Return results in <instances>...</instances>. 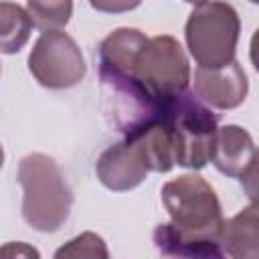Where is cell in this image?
Segmentation results:
<instances>
[{"label": "cell", "mask_w": 259, "mask_h": 259, "mask_svg": "<svg viewBox=\"0 0 259 259\" xmlns=\"http://www.w3.org/2000/svg\"><path fill=\"white\" fill-rule=\"evenodd\" d=\"M32 20L28 12L14 2H0V53L14 55L30 38Z\"/></svg>", "instance_id": "cell-11"}, {"label": "cell", "mask_w": 259, "mask_h": 259, "mask_svg": "<svg viewBox=\"0 0 259 259\" xmlns=\"http://www.w3.org/2000/svg\"><path fill=\"white\" fill-rule=\"evenodd\" d=\"M55 257L57 259H63V257H101V259H107L109 251H107V247L99 235L87 231V233H81L79 237L71 239L61 249H57Z\"/></svg>", "instance_id": "cell-13"}, {"label": "cell", "mask_w": 259, "mask_h": 259, "mask_svg": "<svg viewBox=\"0 0 259 259\" xmlns=\"http://www.w3.org/2000/svg\"><path fill=\"white\" fill-rule=\"evenodd\" d=\"M221 249L223 255L235 259H255L259 255V235H257V206L255 200L239 214L223 221L221 229Z\"/></svg>", "instance_id": "cell-10"}, {"label": "cell", "mask_w": 259, "mask_h": 259, "mask_svg": "<svg viewBox=\"0 0 259 259\" xmlns=\"http://www.w3.org/2000/svg\"><path fill=\"white\" fill-rule=\"evenodd\" d=\"M251 2H257V0H251Z\"/></svg>", "instance_id": "cell-18"}, {"label": "cell", "mask_w": 259, "mask_h": 259, "mask_svg": "<svg viewBox=\"0 0 259 259\" xmlns=\"http://www.w3.org/2000/svg\"><path fill=\"white\" fill-rule=\"evenodd\" d=\"M239 32V14L225 0H206L196 4L184 26L188 53L198 67L208 69L235 61Z\"/></svg>", "instance_id": "cell-3"}, {"label": "cell", "mask_w": 259, "mask_h": 259, "mask_svg": "<svg viewBox=\"0 0 259 259\" xmlns=\"http://www.w3.org/2000/svg\"><path fill=\"white\" fill-rule=\"evenodd\" d=\"M91 8L105 14H123L130 10H136L142 0H89Z\"/></svg>", "instance_id": "cell-14"}, {"label": "cell", "mask_w": 259, "mask_h": 259, "mask_svg": "<svg viewBox=\"0 0 259 259\" xmlns=\"http://www.w3.org/2000/svg\"><path fill=\"white\" fill-rule=\"evenodd\" d=\"M2 164H4V148L0 144V168H2Z\"/></svg>", "instance_id": "cell-16"}, {"label": "cell", "mask_w": 259, "mask_h": 259, "mask_svg": "<svg viewBox=\"0 0 259 259\" xmlns=\"http://www.w3.org/2000/svg\"><path fill=\"white\" fill-rule=\"evenodd\" d=\"M184 2H188V4H202V2H206V0H184Z\"/></svg>", "instance_id": "cell-17"}, {"label": "cell", "mask_w": 259, "mask_h": 259, "mask_svg": "<svg viewBox=\"0 0 259 259\" xmlns=\"http://www.w3.org/2000/svg\"><path fill=\"white\" fill-rule=\"evenodd\" d=\"M249 91V81L243 67L231 61L223 67H198L194 71V95L214 109L239 107Z\"/></svg>", "instance_id": "cell-7"}, {"label": "cell", "mask_w": 259, "mask_h": 259, "mask_svg": "<svg viewBox=\"0 0 259 259\" xmlns=\"http://www.w3.org/2000/svg\"><path fill=\"white\" fill-rule=\"evenodd\" d=\"M28 71L47 89H69L83 81L87 65L73 36L49 30L36 38L28 55Z\"/></svg>", "instance_id": "cell-5"}, {"label": "cell", "mask_w": 259, "mask_h": 259, "mask_svg": "<svg viewBox=\"0 0 259 259\" xmlns=\"http://www.w3.org/2000/svg\"><path fill=\"white\" fill-rule=\"evenodd\" d=\"M174 150V164L200 170L212 158L217 138V113H212L194 93L176 95L164 113Z\"/></svg>", "instance_id": "cell-4"}, {"label": "cell", "mask_w": 259, "mask_h": 259, "mask_svg": "<svg viewBox=\"0 0 259 259\" xmlns=\"http://www.w3.org/2000/svg\"><path fill=\"white\" fill-rule=\"evenodd\" d=\"M212 164L225 176L249 180V196H255V174H257V148L251 134L239 125L227 123L217 127Z\"/></svg>", "instance_id": "cell-6"}, {"label": "cell", "mask_w": 259, "mask_h": 259, "mask_svg": "<svg viewBox=\"0 0 259 259\" xmlns=\"http://www.w3.org/2000/svg\"><path fill=\"white\" fill-rule=\"evenodd\" d=\"M125 142L134 144L152 172H168L174 166L172 136L166 117L148 121L125 134Z\"/></svg>", "instance_id": "cell-9"}, {"label": "cell", "mask_w": 259, "mask_h": 259, "mask_svg": "<svg viewBox=\"0 0 259 259\" xmlns=\"http://www.w3.org/2000/svg\"><path fill=\"white\" fill-rule=\"evenodd\" d=\"M170 223L158 225L154 245L166 257H223V210L214 188L198 174H182L162 186Z\"/></svg>", "instance_id": "cell-1"}, {"label": "cell", "mask_w": 259, "mask_h": 259, "mask_svg": "<svg viewBox=\"0 0 259 259\" xmlns=\"http://www.w3.org/2000/svg\"><path fill=\"white\" fill-rule=\"evenodd\" d=\"M148 166L140 152L130 142H119L101 152L95 162V174L99 182L113 192H127L144 182Z\"/></svg>", "instance_id": "cell-8"}, {"label": "cell", "mask_w": 259, "mask_h": 259, "mask_svg": "<svg viewBox=\"0 0 259 259\" xmlns=\"http://www.w3.org/2000/svg\"><path fill=\"white\" fill-rule=\"evenodd\" d=\"M18 184L24 221L40 233L59 231L73 206V192L59 164L47 154L32 152L18 164Z\"/></svg>", "instance_id": "cell-2"}, {"label": "cell", "mask_w": 259, "mask_h": 259, "mask_svg": "<svg viewBox=\"0 0 259 259\" xmlns=\"http://www.w3.org/2000/svg\"><path fill=\"white\" fill-rule=\"evenodd\" d=\"M26 12L38 30H61L73 16V0H28Z\"/></svg>", "instance_id": "cell-12"}, {"label": "cell", "mask_w": 259, "mask_h": 259, "mask_svg": "<svg viewBox=\"0 0 259 259\" xmlns=\"http://www.w3.org/2000/svg\"><path fill=\"white\" fill-rule=\"evenodd\" d=\"M20 253L38 257V251L30 249V247H26V245H22V243H18V245H14V243H8L6 247H2V249H0V255H20Z\"/></svg>", "instance_id": "cell-15"}]
</instances>
